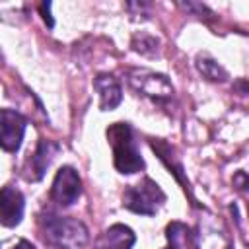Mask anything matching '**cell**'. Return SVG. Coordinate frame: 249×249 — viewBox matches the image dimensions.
I'll return each instance as SVG.
<instances>
[{"mask_svg": "<svg viewBox=\"0 0 249 249\" xmlns=\"http://www.w3.org/2000/svg\"><path fill=\"white\" fill-rule=\"evenodd\" d=\"M14 249H35V245H33L31 241H27V239H19Z\"/></svg>", "mask_w": 249, "mask_h": 249, "instance_id": "obj_15", "label": "cell"}, {"mask_svg": "<svg viewBox=\"0 0 249 249\" xmlns=\"http://www.w3.org/2000/svg\"><path fill=\"white\" fill-rule=\"evenodd\" d=\"M233 185H235L237 189H243L245 193H249V175L243 173V171H237V173L233 175Z\"/></svg>", "mask_w": 249, "mask_h": 249, "instance_id": "obj_13", "label": "cell"}, {"mask_svg": "<svg viewBox=\"0 0 249 249\" xmlns=\"http://www.w3.org/2000/svg\"><path fill=\"white\" fill-rule=\"evenodd\" d=\"M167 239L169 247L173 249H187V239H189V230L181 222H173L167 226Z\"/></svg>", "mask_w": 249, "mask_h": 249, "instance_id": "obj_12", "label": "cell"}, {"mask_svg": "<svg viewBox=\"0 0 249 249\" xmlns=\"http://www.w3.org/2000/svg\"><path fill=\"white\" fill-rule=\"evenodd\" d=\"M51 2H43L41 4V14H43V19H45V23H47V27H53L54 25V21H53V18H51Z\"/></svg>", "mask_w": 249, "mask_h": 249, "instance_id": "obj_14", "label": "cell"}, {"mask_svg": "<svg viewBox=\"0 0 249 249\" xmlns=\"http://www.w3.org/2000/svg\"><path fill=\"white\" fill-rule=\"evenodd\" d=\"M58 152H60V146H58L56 142L45 140V138L39 140L35 154H33V156L29 158V161H27V173H25V177H27L29 181H39V179H43L47 167L51 165V161L54 160V156H56Z\"/></svg>", "mask_w": 249, "mask_h": 249, "instance_id": "obj_8", "label": "cell"}, {"mask_svg": "<svg viewBox=\"0 0 249 249\" xmlns=\"http://www.w3.org/2000/svg\"><path fill=\"white\" fill-rule=\"evenodd\" d=\"M82 195V179L78 175V171L70 165H64L56 171L53 185H51V200L60 206H72Z\"/></svg>", "mask_w": 249, "mask_h": 249, "instance_id": "obj_5", "label": "cell"}, {"mask_svg": "<svg viewBox=\"0 0 249 249\" xmlns=\"http://www.w3.org/2000/svg\"><path fill=\"white\" fill-rule=\"evenodd\" d=\"M39 231L43 241L54 249H82L89 241V231L84 222L53 212L39 216Z\"/></svg>", "mask_w": 249, "mask_h": 249, "instance_id": "obj_1", "label": "cell"}, {"mask_svg": "<svg viewBox=\"0 0 249 249\" xmlns=\"http://www.w3.org/2000/svg\"><path fill=\"white\" fill-rule=\"evenodd\" d=\"M107 142L113 150V165L119 173L132 175L146 167L134 138V130L128 123H113L107 128Z\"/></svg>", "mask_w": 249, "mask_h": 249, "instance_id": "obj_2", "label": "cell"}, {"mask_svg": "<svg viewBox=\"0 0 249 249\" xmlns=\"http://www.w3.org/2000/svg\"><path fill=\"white\" fill-rule=\"evenodd\" d=\"M128 84L138 95H144L152 101H165L173 97V86L167 80V76L154 70H146V68L130 70Z\"/></svg>", "mask_w": 249, "mask_h": 249, "instance_id": "obj_4", "label": "cell"}, {"mask_svg": "<svg viewBox=\"0 0 249 249\" xmlns=\"http://www.w3.org/2000/svg\"><path fill=\"white\" fill-rule=\"evenodd\" d=\"M93 88L99 95V109L101 111H113L123 101L121 82L113 74H97L93 78Z\"/></svg>", "mask_w": 249, "mask_h": 249, "instance_id": "obj_9", "label": "cell"}, {"mask_svg": "<svg viewBox=\"0 0 249 249\" xmlns=\"http://www.w3.org/2000/svg\"><path fill=\"white\" fill-rule=\"evenodd\" d=\"M167 249H173V247H167Z\"/></svg>", "mask_w": 249, "mask_h": 249, "instance_id": "obj_16", "label": "cell"}, {"mask_svg": "<svg viewBox=\"0 0 249 249\" xmlns=\"http://www.w3.org/2000/svg\"><path fill=\"white\" fill-rule=\"evenodd\" d=\"M27 119L14 111V109H2L0 111V144L4 152H18L23 134H25Z\"/></svg>", "mask_w": 249, "mask_h": 249, "instance_id": "obj_6", "label": "cell"}, {"mask_svg": "<svg viewBox=\"0 0 249 249\" xmlns=\"http://www.w3.org/2000/svg\"><path fill=\"white\" fill-rule=\"evenodd\" d=\"M165 193L161 191V187L150 179L144 177L140 183L130 185L128 189H124L123 193V206L134 214H142V216H154L165 202Z\"/></svg>", "mask_w": 249, "mask_h": 249, "instance_id": "obj_3", "label": "cell"}, {"mask_svg": "<svg viewBox=\"0 0 249 249\" xmlns=\"http://www.w3.org/2000/svg\"><path fill=\"white\" fill-rule=\"evenodd\" d=\"M196 68L210 82H226L228 80V72L210 54H206V53H202V54L196 56Z\"/></svg>", "mask_w": 249, "mask_h": 249, "instance_id": "obj_11", "label": "cell"}, {"mask_svg": "<svg viewBox=\"0 0 249 249\" xmlns=\"http://www.w3.org/2000/svg\"><path fill=\"white\" fill-rule=\"evenodd\" d=\"M23 210H25L23 193L10 185L2 187V193H0V222H2V226L16 228L23 218Z\"/></svg>", "mask_w": 249, "mask_h": 249, "instance_id": "obj_7", "label": "cell"}, {"mask_svg": "<svg viewBox=\"0 0 249 249\" xmlns=\"http://www.w3.org/2000/svg\"><path fill=\"white\" fill-rule=\"evenodd\" d=\"M136 241L134 231L124 224H113L97 239V249H132Z\"/></svg>", "mask_w": 249, "mask_h": 249, "instance_id": "obj_10", "label": "cell"}]
</instances>
